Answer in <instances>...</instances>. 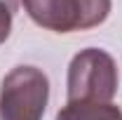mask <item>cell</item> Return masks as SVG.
Instances as JSON below:
<instances>
[{
  "label": "cell",
  "mask_w": 122,
  "mask_h": 120,
  "mask_svg": "<svg viewBox=\"0 0 122 120\" xmlns=\"http://www.w3.org/2000/svg\"><path fill=\"white\" fill-rule=\"evenodd\" d=\"M117 64L115 59L96 47H87L77 52L68 66V82L66 94L68 104L75 101H96L108 104L117 94Z\"/></svg>",
  "instance_id": "cell-1"
},
{
  "label": "cell",
  "mask_w": 122,
  "mask_h": 120,
  "mask_svg": "<svg viewBox=\"0 0 122 120\" xmlns=\"http://www.w3.org/2000/svg\"><path fill=\"white\" fill-rule=\"evenodd\" d=\"M49 80L35 66H16L0 85V120H42Z\"/></svg>",
  "instance_id": "cell-2"
},
{
  "label": "cell",
  "mask_w": 122,
  "mask_h": 120,
  "mask_svg": "<svg viewBox=\"0 0 122 120\" xmlns=\"http://www.w3.org/2000/svg\"><path fill=\"white\" fill-rule=\"evenodd\" d=\"M40 28L75 33L101 26L110 14V0H21Z\"/></svg>",
  "instance_id": "cell-3"
},
{
  "label": "cell",
  "mask_w": 122,
  "mask_h": 120,
  "mask_svg": "<svg viewBox=\"0 0 122 120\" xmlns=\"http://www.w3.org/2000/svg\"><path fill=\"white\" fill-rule=\"evenodd\" d=\"M56 120H122V111L115 104L96 101H75L66 104L56 113Z\"/></svg>",
  "instance_id": "cell-4"
},
{
  "label": "cell",
  "mask_w": 122,
  "mask_h": 120,
  "mask_svg": "<svg viewBox=\"0 0 122 120\" xmlns=\"http://www.w3.org/2000/svg\"><path fill=\"white\" fill-rule=\"evenodd\" d=\"M19 2L21 0H0V45L12 33V19L19 12Z\"/></svg>",
  "instance_id": "cell-5"
}]
</instances>
